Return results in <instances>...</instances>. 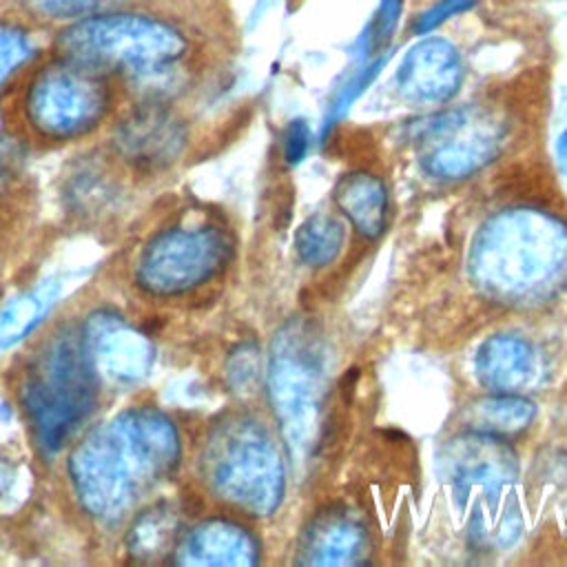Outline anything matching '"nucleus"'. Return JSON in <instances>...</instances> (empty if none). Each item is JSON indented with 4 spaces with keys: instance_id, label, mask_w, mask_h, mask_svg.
<instances>
[{
    "instance_id": "nucleus-1",
    "label": "nucleus",
    "mask_w": 567,
    "mask_h": 567,
    "mask_svg": "<svg viewBox=\"0 0 567 567\" xmlns=\"http://www.w3.org/2000/svg\"><path fill=\"white\" fill-rule=\"evenodd\" d=\"M179 463V434L159 410L137 405L89 432L71 452L69 476L86 514L122 518L135 501L171 476Z\"/></svg>"
},
{
    "instance_id": "nucleus-2",
    "label": "nucleus",
    "mask_w": 567,
    "mask_h": 567,
    "mask_svg": "<svg viewBox=\"0 0 567 567\" xmlns=\"http://www.w3.org/2000/svg\"><path fill=\"white\" fill-rule=\"evenodd\" d=\"M97 368L82 330H58L29 363L20 399L47 452H58L97 401Z\"/></svg>"
},
{
    "instance_id": "nucleus-3",
    "label": "nucleus",
    "mask_w": 567,
    "mask_h": 567,
    "mask_svg": "<svg viewBox=\"0 0 567 567\" xmlns=\"http://www.w3.org/2000/svg\"><path fill=\"white\" fill-rule=\"evenodd\" d=\"M60 55L100 71L157 75L188 53L184 31L166 18L140 11L89 13L73 20L58 38Z\"/></svg>"
},
{
    "instance_id": "nucleus-4",
    "label": "nucleus",
    "mask_w": 567,
    "mask_h": 567,
    "mask_svg": "<svg viewBox=\"0 0 567 567\" xmlns=\"http://www.w3.org/2000/svg\"><path fill=\"white\" fill-rule=\"evenodd\" d=\"M202 472L219 498L252 516H268L281 501L279 452L252 419L233 416L213 427L202 454Z\"/></svg>"
},
{
    "instance_id": "nucleus-5",
    "label": "nucleus",
    "mask_w": 567,
    "mask_h": 567,
    "mask_svg": "<svg viewBox=\"0 0 567 567\" xmlns=\"http://www.w3.org/2000/svg\"><path fill=\"white\" fill-rule=\"evenodd\" d=\"M111 89L104 71L60 55L44 64L24 91V117L49 140H73L106 115Z\"/></svg>"
},
{
    "instance_id": "nucleus-6",
    "label": "nucleus",
    "mask_w": 567,
    "mask_h": 567,
    "mask_svg": "<svg viewBox=\"0 0 567 567\" xmlns=\"http://www.w3.org/2000/svg\"><path fill=\"white\" fill-rule=\"evenodd\" d=\"M230 250V237L219 226H173L144 244L135 264V281L155 297L184 295L215 277Z\"/></svg>"
},
{
    "instance_id": "nucleus-7",
    "label": "nucleus",
    "mask_w": 567,
    "mask_h": 567,
    "mask_svg": "<svg viewBox=\"0 0 567 567\" xmlns=\"http://www.w3.org/2000/svg\"><path fill=\"white\" fill-rule=\"evenodd\" d=\"M505 140L494 113L461 106L421 120L412 142L423 171L436 179H463L492 162Z\"/></svg>"
},
{
    "instance_id": "nucleus-8",
    "label": "nucleus",
    "mask_w": 567,
    "mask_h": 567,
    "mask_svg": "<svg viewBox=\"0 0 567 567\" xmlns=\"http://www.w3.org/2000/svg\"><path fill=\"white\" fill-rule=\"evenodd\" d=\"M507 219L514 233H509L505 219L496 224L494 230L516 250H507L509 266H503L487 277L489 286L501 290H532L545 286L547 277H551L556 268L560 270V261L567 255L563 228L536 215H516Z\"/></svg>"
},
{
    "instance_id": "nucleus-9",
    "label": "nucleus",
    "mask_w": 567,
    "mask_h": 567,
    "mask_svg": "<svg viewBox=\"0 0 567 567\" xmlns=\"http://www.w3.org/2000/svg\"><path fill=\"white\" fill-rule=\"evenodd\" d=\"M463 75L458 49L445 38L427 35L403 53L394 82L408 102L432 106L452 100L463 84Z\"/></svg>"
},
{
    "instance_id": "nucleus-10",
    "label": "nucleus",
    "mask_w": 567,
    "mask_h": 567,
    "mask_svg": "<svg viewBox=\"0 0 567 567\" xmlns=\"http://www.w3.org/2000/svg\"><path fill=\"white\" fill-rule=\"evenodd\" d=\"M184 142V124L159 104H142L128 111L113 135L120 157L142 171L164 168L175 162Z\"/></svg>"
},
{
    "instance_id": "nucleus-11",
    "label": "nucleus",
    "mask_w": 567,
    "mask_h": 567,
    "mask_svg": "<svg viewBox=\"0 0 567 567\" xmlns=\"http://www.w3.org/2000/svg\"><path fill=\"white\" fill-rule=\"evenodd\" d=\"M82 334L95 368L115 381H137L153 363L148 337L113 310L93 312Z\"/></svg>"
},
{
    "instance_id": "nucleus-12",
    "label": "nucleus",
    "mask_w": 567,
    "mask_h": 567,
    "mask_svg": "<svg viewBox=\"0 0 567 567\" xmlns=\"http://www.w3.org/2000/svg\"><path fill=\"white\" fill-rule=\"evenodd\" d=\"M175 563L179 565H252L257 563L255 538L237 523L210 518L190 529L175 547Z\"/></svg>"
},
{
    "instance_id": "nucleus-13",
    "label": "nucleus",
    "mask_w": 567,
    "mask_h": 567,
    "mask_svg": "<svg viewBox=\"0 0 567 567\" xmlns=\"http://www.w3.org/2000/svg\"><path fill=\"white\" fill-rule=\"evenodd\" d=\"M270 392L272 403L288 427L292 425L297 430V421L308 419V414L312 419L319 403V372L312 357H288L284 350H279L272 359Z\"/></svg>"
},
{
    "instance_id": "nucleus-14",
    "label": "nucleus",
    "mask_w": 567,
    "mask_h": 567,
    "mask_svg": "<svg viewBox=\"0 0 567 567\" xmlns=\"http://www.w3.org/2000/svg\"><path fill=\"white\" fill-rule=\"evenodd\" d=\"M534 352L527 341L512 334L487 339L476 352V374L492 392H516L532 377Z\"/></svg>"
},
{
    "instance_id": "nucleus-15",
    "label": "nucleus",
    "mask_w": 567,
    "mask_h": 567,
    "mask_svg": "<svg viewBox=\"0 0 567 567\" xmlns=\"http://www.w3.org/2000/svg\"><path fill=\"white\" fill-rule=\"evenodd\" d=\"M332 197L359 235L374 239L383 233L388 219V195L381 179L363 171L348 173L334 184Z\"/></svg>"
},
{
    "instance_id": "nucleus-16",
    "label": "nucleus",
    "mask_w": 567,
    "mask_h": 567,
    "mask_svg": "<svg viewBox=\"0 0 567 567\" xmlns=\"http://www.w3.org/2000/svg\"><path fill=\"white\" fill-rule=\"evenodd\" d=\"M363 551V529L346 512L319 516L306 532L301 554L312 565H348Z\"/></svg>"
},
{
    "instance_id": "nucleus-17",
    "label": "nucleus",
    "mask_w": 567,
    "mask_h": 567,
    "mask_svg": "<svg viewBox=\"0 0 567 567\" xmlns=\"http://www.w3.org/2000/svg\"><path fill=\"white\" fill-rule=\"evenodd\" d=\"M452 478L456 485L472 487L485 485L496 487L505 481L507 472V454L496 436L476 432L474 436H465L454 441L452 456Z\"/></svg>"
},
{
    "instance_id": "nucleus-18",
    "label": "nucleus",
    "mask_w": 567,
    "mask_h": 567,
    "mask_svg": "<svg viewBox=\"0 0 567 567\" xmlns=\"http://www.w3.org/2000/svg\"><path fill=\"white\" fill-rule=\"evenodd\" d=\"M534 414L536 405L529 399L514 392H494L470 408V427L481 434L505 436L527 427Z\"/></svg>"
},
{
    "instance_id": "nucleus-19",
    "label": "nucleus",
    "mask_w": 567,
    "mask_h": 567,
    "mask_svg": "<svg viewBox=\"0 0 567 567\" xmlns=\"http://www.w3.org/2000/svg\"><path fill=\"white\" fill-rule=\"evenodd\" d=\"M55 299V288L44 284L27 290L0 308V348H11L31 334Z\"/></svg>"
},
{
    "instance_id": "nucleus-20",
    "label": "nucleus",
    "mask_w": 567,
    "mask_h": 567,
    "mask_svg": "<svg viewBox=\"0 0 567 567\" xmlns=\"http://www.w3.org/2000/svg\"><path fill=\"white\" fill-rule=\"evenodd\" d=\"M343 226L328 213L308 217L295 233V252L306 266H326L343 248Z\"/></svg>"
},
{
    "instance_id": "nucleus-21",
    "label": "nucleus",
    "mask_w": 567,
    "mask_h": 567,
    "mask_svg": "<svg viewBox=\"0 0 567 567\" xmlns=\"http://www.w3.org/2000/svg\"><path fill=\"white\" fill-rule=\"evenodd\" d=\"M177 532L173 512L157 505L137 516L128 532V551L137 560H151L171 549Z\"/></svg>"
},
{
    "instance_id": "nucleus-22",
    "label": "nucleus",
    "mask_w": 567,
    "mask_h": 567,
    "mask_svg": "<svg viewBox=\"0 0 567 567\" xmlns=\"http://www.w3.org/2000/svg\"><path fill=\"white\" fill-rule=\"evenodd\" d=\"M401 11H403V0H379L370 24H368V29L363 31V35L359 40L363 51L379 53V51L385 49V44L394 35Z\"/></svg>"
},
{
    "instance_id": "nucleus-23",
    "label": "nucleus",
    "mask_w": 567,
    "mask_h": 567,
    "mask_svg": "<svg viewBox=\"0 0 567 567\" xmlns=\"http://www.w3.org/2000/svg\"><path fill=\"white\" fill-rule=\"evenodd\" d=\"M385 60H388L385 53L379 55V58H374L370 64H365L363 69H359L357 75H352V78L341 86V91L337 93V97L332 100V104H330V109H328L326 128L332 126V122H337V120L352 106V102L365 91V86H368V84L377 78V73L383 69Z\"/></svg>"
},
{
    "instance_id": "nucleus-24",
    "label": "nucleus",
    "mask_w": 567,
    "mask_h": 567,
    "mask_svg": "<svg viewBox=\"0 0 567 567\" xmlns=\"http://www.w3.org/2000/svg\"><path fill=\"white\" fill-rule=\"evenodd\" d=\"M31 55L29 35L11 24H0V84Z\"/></svg>"
},
{
    "instance_id": "nucleus-25",
    "label": "nucleus",
    "mask_w": 567,
    "mask_h": 567,
    "mask_svg": "<svg viewBox=\"0 0 567 567\" xmlns=\"http://www.w3.org/2000/svg\"><path fill=\"white\" fill-rule=\"evenodd\" d=\"M100 2L102 0H24L33 13L51 20H80L93 13Z\"/></svg>"
},
{
    "instance_id": "nucleus-26",
    "label": "nucleus",
    "mask_w": 567,
    "mask_h": 567,
    "mask_svg": "<svg viewBox=\"0 0 567 567\" xmlns=\"http://www.w3.org/2000/svg\"><path fill=\"white\" fill-rule=\"evenodd\" d=\"M476 4V0H436L434 4H430L414 22V33L416 35H427L432 33L436 27H441L443 22H447L450 18L465 13L467 9H472Z\"/></svg>"
},
{
    "instance_id": "nucleus-27",
    "label": "nucleus",
    "mask_w": 567,
    "mask_h": 567,
    "mask_svg": "<svg viewBox=\"0 0 567 567\" xmlns=\"http://www.w3.org/2000/svg\"><path fill=\"white\" fill-rule=\"evenodd\" d=\"M310 142H312V135H310L308 124L303 120H292L288 124V131L284 137V159L290 166L299 164L308 155Z\"/></svg>"
},
{
    "instance_id": "nucleus-28",
    "label": "nucleus",
    "mask_w": 567,
    "mask_h": 567,
    "mask_svg": "<svg viewBox=\"0 0 567 567\" xmlns=\"http://www.w3.org/2000/svg\"><path fill=\"white\" fill-rule=\"evenodd\" d=\"M556 164L563 175H567V126L556 137Z\"/></svg>"
},
{
    "instance_id": "nucleus-29",
    "label": "nucleus",
    "mask_w": 567,
    "mask_h": 567,
    "mask_svg": "<svg viewBox=\"0 0 567 567\" xmlns=\"http://www.w3.org/2000/svg\"><path fill=\"white\" fill-rule=\"evenodd\" d=\"M4 483H7V478H4V472L0 470V492H2V487H4Z\"/></svg>"
}]
</instances>
